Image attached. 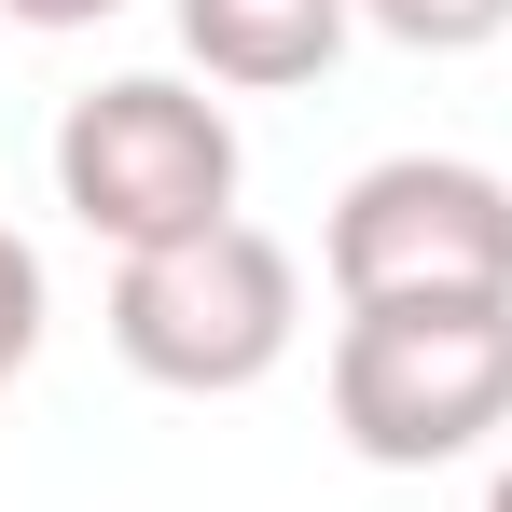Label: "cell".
Masks as SVG:
<instances>
[{"label":"cell","instance_id":"obj_1","mask_svg":"<svg viewBox=\"0 0 512 512\" xmlns=\"http://www.w3.org/2000/svg\"><path fill=\"white\" fill-rule=\"evenodd\" d=\"M333 429L374 471H457L512 429V305H346Z\"/></svg>","mask_w":512,"mask_h":512},{"label":"cell","instance_id":"obj_2","mask_svg":"<svg viewBox=\"0 0 512 512\" xmlns=\"http://www.w3.org/2000/svg\"><path fill=\"white\" fill-rule=\"evenodd\" d=\"M291 333H305V263L263 222H208V236H167V250L111 263V346H125V374H153L180 402L263 388L291 360Z\"/></svg>","mask_w":512,"mask_h":512},{"label":"cell","instance_id":"obj_3","mask_svg":"<svg viewBox=\"0 0 512 512\" xmlns=\"http://www.w3.org/2000/svg\"><path fill=\"white\" fill-rule=\"evenodd\" d=\"M236 111L222 97L167 84V70H111L56 111V208L125 250H167V236H208V222H236Z\"/></svg>","mask_w":512,"mask_h":512},{"label":"cell","instance_id":"obj_4","mask_svg":"<svg viewBox=\"0 0 512 512\" xmlns=\"http://www.w3.org/2000/svg\"><path fill=\"white\" fill-rule=\"evenodd\" d=\"M333 305H512V180L471 153H388L319 222Z\"/></svg>","mask_w":512,"mask_h":512},{"label":"cell","instance_id":"obj_5","mask_svg":"<svg viewBox=\"0 0 512 512\" xmlns=\"http://www.w3.org/2000/svg\"><path fill=\"white\" fill-rule=\"evenodd\" d=\"M167 14H180V56L208 84H236V97L319 84L346 56V28H360V0H167Z\"/></svg>","mask_w":512,"mask_h":512},{"label":"cell","instance_id":"obj_6","mask_svg":"<svg viewBox=\"0 0 512 512\" xmlns=\"http://www.w3.org/2000/svg\"><path fill=\"white\" fill-rule=\"evenodd\" d=\"M360 28H388V42H416V56H485L512 28V0H360Z\"/></svg>","mask_w":512,"mask_h":512},{"label":"cell","instance_id":"obj_7","mask_svg":"<svg viewBox=\"0 0 512 512\" xmlns=\"http://www.w3.org/2000/svg\"><path fill=\"white\" fill-rule=\"evenodd\" d=\"M28 360H42V250L0 222V388H14Z\"/></svg>","mask_w":512,"mask_h":512},{"label":"cell","instance_id":"obj_8","mask_svg":"<svg viewBox=\"0 0 512 512\" xmlns=\"http://www.w3.org/2000/svg\"><path fill=\"white\" fill-rule=\"evenodd\" d=\"M14 28H97V14H125V0H0Z\"/></svg>","mask_w":512,"mask_h":512},{"label":"cell","instance_id":"obj_9","mask_svg":"<svg viewBox=\"0 0 512 512\" xmlns=\"http://www.w3.org/2000/svg\"><path fill=\"white\" fill-rule=\"evenodd\" d=\"M485 512H512V457H499V485H485Z\"/></svg>","mask_w":512,"mask_h":512}]
</instances>
